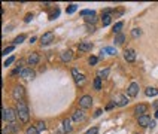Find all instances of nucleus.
<instances>
[{"mask_svg": "<svg viewBox=\"0 0 158 134\" xmlns=\"http://www.w3.org/2000/svg\"><path fill=\"white\" fill-rule=\"evenodd\" d=\"M73 58V55H72V51H66L61 54V60L63 61H70V60Z\"/></svg>", "mask_w": 158, "mask_h": 134, "instance_id": "15", "label": "nucleus"}, {"mask_svg": "<svg viewBox=\"0 0 158 134\" xmlns=\"http://www.w3.org/2000/svg\"><path fill=\"white\" fill-rule=\"evenodd\" d=\"M158 94V90L157 88H148L146 90V96L148 97H154V96H157Z\"/></svg>", "mask_w": 158, "mask_h": 134, "instance_id": "20", "label": "nucleus"}, {"mask_svg": "<svg viewBox=\"0 0 158 134\" xmlns=\"http://www.w3.org/2000/svg\"><path fill=\"white\" fill-rule=\"evenodd\" d=\"M76 9H78V5H70L69 6V8L67 9H66V12H67V13H73V12H76Z\"/></svg>", "mask_w": 158, "mask_h": 134, "instance_id": "29", "label": "nucleus"}, {"mask_svg": "<svg viewBox=\"0 0 158 134\" xmlns=\"http://www.w3.org/2000/svg\"><path fill=\"white\" fill-rule=\"evenodd\" d=\"M155 107H158V100H157V101H155V104H154Z\"/></svg>", "mask_w": 158, "mask_h": 134, "instance_id": "45", "label": "nucleus"}, {"mask_svg": "<svg viewBox=\"0 0 158 134\" xmlns=\"http://www.w3.org/2000/svg\"><path fill=\"white\" fill-rule=\"evenodd\" d=\"M110 21H112V17H110V15H103V18H102L103 25H109Z\"/></svg>", "mask_w": 158, "mask_h": 134, "instance_id": "22", "label": "nucleus"}, {"mask_svg": "<svg viewBox=\"0 0 158 134\" xmlns=\"http://www.w3.org/2000/svg\"><path fill=\"white\" fill-rule=\"evenodd\" d=\"M81 15H82V17H94L96 12H94V11H90V9H85V11L81 12Z\"/></svg>", "mask_w": 158, "mask_h": 134, "instance_id": "21", "label": "nucleus"}, {"mask_svg": "<svg viewBox=\"0 0 158 134\" xmlns=\"http://www.w3.org/2000/svg\"><path fill=\"white\" fill-rule=\"evenodd\" d=\"M12 130L11 128H6V127H5V128H3V131H2V134H9Z\"/></svg>", "mask_w": 158, "mask_h": 134, "instance_id": "41", "label": "nucleus"}, {"mask_svg": "<svg viewBox=\"0 0 158 134\" xmlns=\"http://www.w3.org/2000/svg\"><path fill=\"white\" fill-rule=\"evenodd\" d=\"M75 80H76V84H82V82H84V80H85V78H84L82 75H79V76H78V78H76Z\"/></svg>", "mask_w": 158, "mask_h": 134, "instance_id": "36", "label": "nucleus"}, {"mask_svg": "<svg viewBox=\"0 0 158 134\" xmlns=\"http://www.w3.org/2000/svg\"><path fill=\"white\" fill-rule=\"evenodd\" d=\"M36 128L39 130V133H40V131H43L45 128H46V124H45L43 121H39V122L36 124Z\"/></svg>", "mask_w": 158, "mask_h": 134, "instance_id": "23", "label": "nucleus"}, {"mask_svg": "<svg viewBox=\"0 0 158 134\" xmlns=\"http://www.w3.org/2000/svg\"><path fill=\"white\" fill-rule=\"evenodd\" d=\"M137 122H139L140 127H149V124H151V118H149L148 115L139 116V118H137Z\"/></svg>", "mask_w": 158, "mask_h": 134, "instance_id": "11", "label": "nucleus"}, {"mask_svg": "<svg viewBox=\"0 0 158 134\" xmlns=\"http://www.w3.org/2000/svg\"><path fill=\"white\" fill-rule=\"evenodd\" d=\"M63 125H64V131L66 133H70L72 131V127H70V121L69 119H66L64 122H63Z\"/></svg>", "mask_w": 158, "mask_h": 134, "instance_id": "25", "label": "nucleus"}, {"mask_svg": "<svg viewBox=\"0 0 158 134\" xmlns=\"http://www.w3.org/2000/svg\"><path fill=\"white\" fill-rule=\"evenodd\" d=\"M24 39H25V36H24V34H21V36H18V37H15V40H14V43H15V45H19V43H23V42H24Z\"/></svg>", "mask_w": 158, "mask_h": 134, "instance_id": "30", "label": "nucleus"}, {"mask_svg": "<svg viewBox=\"0 0 158 134\" xmlns=\"http://www.w3.org/2000/svg\"><path fill=\"white\" fill-rule=\"evenodd\" d=\"M134 112L137 113V118L143 116V115H146V112H148V106L146 104H137L134 107Z\"/></svg>", "mask_w": 158, "mask_h": 134, "instance_id": "10", "label": "nucleus"}, {"mask_svg": "<svg viewBox=\"0 0 158 134\" xmlns=\"http://www.w3.org/2000/svg\"><path fill=\"white\" fill-rule=\"evenodd\" d=\"M39 60H40V58H39L37 54H36V52H31L30 55H29V58H27V63H29L30 66H36V64L39 63Z\"/></svg>", "mask_w": 158, "mask_h": 134, "instance_id": "12", "label": "nucleus"}, {"mask_svg": "<svg viewBox=\"0 0 158 134\" xmlns=\"http://www.w3.org/2000/svg\"><path fill=\"white\" fill-rule=\"evenodd\" d=\"M124 58H125V61L133 63L134 60H136V52H134V49H125V52H124Z\"/></svg>", "mask_w": 158, "mask_h": 134, "instance_id": "9", "label": "nucleus"}, {"mask_svg": "<svg viewBox=\"0 0 158 134\" xmlns=\"http://www.w3.org/2000/svg\"><path fill=\"white\" fill-rule=\"evenodd\" d=\"M31 19H33V13H29V15L25 17V19H24V21H25V23H30Z\"/></svg>", "mask_w": 158, "mask_h": 134, "instance_id": "38", "label": "nucleus"}, {"mask_svg": "<svg viewBox=\"0 0 158 134\" xmlns=\"http://www.w3.org/2000/svg\"><path fill=\"white\" fill-rule=\"evenodd\" d=\"M155 118H158V109H157V112H155Z\"/></svg>", "mask_w": 158, "mask_h": 134, "instance_id": "44", "label": "nucleus"}, {"mask_svg": "<svg viewBox=\"0 0 158 134\" xmlns=\"http://www.w3.org/2000/svg\"><path fill=\"white\" fill-rule=\"evenodd\" d=\"M78 48H79L81 52H88V51L93 49V43H91V42H82V43H79Z\"/></svg>", "mask_w": 158, "mask_h": 134, "instance_id": "13", "label": "nucleus"}, {"mask_svg": "<svg viewBox=\"0 0 158 134\" xmlns=\"http://www.w3.org/2000/svg\"><path fill=\"white\" fill-rule=\"evenodd\" d=\"M15 118H18V115L15 113L14 109H6V107H3V109H2V119L3 121H8V122L14 124Z\"/></svg>", "mask_w": 158, "mask_h": 134, "instance_id": "2", "label": "nucleus"}, {"mask_svg": "<svg viewBox=\"0 0 158 134\" xmlns=\"http://www.w3.org/2000/svg\"><path fill=\"white\" fill-rule=\"evenodd\" d=\"M12 51H14V46H8V48L3 49V55H8V54L12 52Z\"/></svg>", "mask_w": 158, "mask_h": 134, "instance_id": "34", "label": "nucleus"}, {"mask_svg": "<svg viewBox=\"0 0 158 134\" xmlns=\"http://www.w3.org/2000/svg\"><path fill=\"white\" fill-rule=\"evenodd\" d=\"M72 75H73L75 76V79L79 76V72H78V69H72Z\"/></svg>", "mask_w": 158, "mask_h": 134, "instance_id": "39", "label": "nucleus"}, {"mask_svg": "<svg viewBox=\"0 0 158 134\" xmlns=\"http://www.w3.org/2000/svg\"><path fill=\"white\" fill-rule=\"evenodd\" d=\"M114 106H116V104H115V101H112V103H109V104L106 106V110H110V109H112V107H114Z\"/></svg>", "mask_w": 158, "mask_h": 134, "instance_id": "40", "label": "nucleus"}, {"mask_svg": "<svg viewBox=\"0 0 158 134\" xmlns=\"http://www.w3.org/2000/svg\"><path fill=\"white\" fill-rule=\"evenodd\" d=\"M124 40H125V36H124L122 33H119V34H116V36H115V42H116L118 45L124 43Z\"/></svg>", "mask_w": 158, "mask_h": 134, "instance_id": "19", "label": "nucleus"}, {"mask_svg": "<svg viewBox=\"0 0 158 134\" xmlns=\"http://www.w3.org/2000/svg\"><path fill=\"white\" fill-rule=\"evenodd\" d=\"M131 36H133V37L142 36V30H140V29H133V30H131Z\"/></svg>", "mask_w": 158, "mask_h": 134, "instance_id": "27", "label": "nucleus"}, {"mask_svg": "<svg viewBox=\"0 0 158 134\" xmlns=\"http://www.w3.org/2000/svg\"><path fill=\"white\" fill-rule=\"evenodd\" d=\"M85 21H87V24L94 25V24H96V21H97V17H96V15H94V17H87V18H85Z\"/></svg>", "mask_w": 158, "mask_h": 134, "instance_id": "26", "label": "nucleus"}, {"mask_svg": "<svg viewBox=\"0 0 158 134\" xmlns=\"http://www.w3.org/2000/svg\"><path fill=\"white\" fill-rule=\"evenodd\" d=\"M14 61H15V58H14V57H9V58L5 61V64H3V66H5V67H8V66H11V64L14 63Z\"/></svg>", "mask_w": 158, "mask_h": 134, "instance_id": "31", "label": "nucleus"}, {"mask_svg": "<svg viewBox=\"0 0 158 134\" xmlns=\"http://www.w3.org/2000/svg\"><path fill=\"white\" fill-rule=\"evenodd\" d=\"M17 115L19 118L21 122H29V118H30V113H29V107H27V103L21 100V101H17Z\"/></svg>", "mask_w": 158, "mask_h": 134, "instance_id": "1", "label": "nucleus"}, {"mask_svg": "<svg viewBox=\"0 0 158 134\" xmlns=\"http://www.w3.org/2000/svg\"><path fill=\"white\" fill-rule=\"evenodd\" d=\"M155 125H157V124H155V121H151V124H149V127H151V128H154Z\"/></svg>", "mask_w": 158, "mask_h": 134, "instance_id": "43", "label": "nucleus"}, {"mask_svg": "<svg viewBox=\"0 0 158 134\" xmlns=\"http://www.w3.org/2000/svg\"><path fill=\"white\" fill-rule=\"evenodd\" d=\"M88 61H90V64H97V61H98V58L97 57H90V60H88Z\"/></svg>", "mask_w": 158, "mask_h": 134, "instance_id": "35", "label": "nucleus"}, {"mask_svg": "<svg viewBox=\"0 0 158 134\" xmlns=\"http://www.w3.org/2000/svg\"><path fill=\"white\" fill-rule=\"evenodd\" d=\"M109 72H110V69H102V70H98V73H97V75H98V78H108L109 76Z\"/></svg>", "mask_w": 158, "mask_h": 134, "instance_id": "18", "label": "nucleus"}, {"mask_svg": "<svg viewBox=\"0 0 158 134\" xmlns=\"http://www.w3.org/2000/svg\"><path fill=\"white\" fill-rule=\"evenodd\" d=\"M25 134H39V130L36 128V127H29Z\"/></svg>", "mask_w": 158, "mask_h": 134, "instance_id": "28", "label": "nucleus"}, {"mask_svg": "<svg viewBox=\"0 0 158 134\" xmlns=\"http://www.w3.org/2000/svg\"><path fill=\"white\" fill-rule=\"evenodd\" d=\"M19 75H21V78H24V79H33L36 76V73H35V70H31L30 67H25V69L21 70Z\"/></svg>", "mask_w": 158, "mask_h": 134, "instance_id": "6", "label": "nucleus"}, {"mask_svg": "<svg viewBox=\"0 0 158 134\" xmlns=\"http://www.w3.org/2000/svg\"><path fill=\"white\" fill-rule=\"evenodd\" d=\"M84 112L82 110H76L75 113H73V116H72V119L73 121H76V122H79V121H84Z\"/></svg>", "mask_w": 158, "mask_h": 134, "instance_id": "14", "label": "nucleus"}, {"mask_svg": "<svg viewBox=\"0 0 158 134\" xmlns=\"http://www.w3.org/2000/svg\"><path fill=\"white\" fill-rule=\"evenodd\" d=\"M87 29H88V31H91V33H94V31H96V27H94V25H91V24H87Z\"/></svg>", "mask_w": 158, "mask_h": 134, "instance_id": "37", "label": "nucleus"}, {"mask_svg": "<svg viewBox=\"0 0 158 134\" xmlns=\"http://www.w3.org/2000/svg\"><path fill=\"white\" fill-rule=\"evenodd\" d=\"M24 94H25V91H24V88H23L21 85L15 86L14 91H12V96H14V98L17 100V101H21L23 97H24Z\"/></svg>", "mask_w": 158, "mask_h": 134, "instance_id": "4", "label": "nucleus"}, {"mask_svg": "<svg viewBox=\"0 0 158 134\" xmlns=\"http://www.w3.org/2000/svg\"><path fill=\"white\" fill-rule=\"evenodd\" d=\"M58 15H60V9H55L54 12L51 13V18H49V19H55V18L58 17Z\"/></svg>", "mask_w": 158, "mask_h": 134, "instance_id": "33", "label": "nucleus"}, {"mask_svg": "<svg viewBox=\"0 0 158 134\" xmlns=\"http://www.w3.org/2000/svg\"><path fill=\"white\" fill-rule=\"evenodd\" d=\"M94 88L98 91V90H102V78H96L94 80Z\"/></svg>", "mask_w": 158, "mask_h": 134, "instance_id": "24", "label": "nucleus"}, {"mask_svg": "<svg viewBox=\"0 0 158 134\" xmlns=\"http://www.w3.org/2000/svg\"><path fill=\"white\" fill-rule=\"evenodd\" d=\"M98 133V127H93V128H90L85 134H97Z\"/></svg>", "mask_w": 158, "mask_h": 134, "instance_id": "32", "label": "nucleus"}, {"mask_svg": "<svg viewBox=\"0 0 158 134\" xmlns=\"http://www.w3.org/2000/svg\"><path fill=\"white\" fill-rule=\"evenodd\" d=\"M52 40H54V33L48 31V33H45V34L40 37V43H42V45H48V43L52 42Z\"/></svg>", "mask_w": 158, "mask_h": 134, "instance_id": "7", "label": "nucleus"}, {"mask_svg": "<svg viewBox=\"0 0 158 134\" xmlns=\"http://www.w3.org/2000/svg\"><path fill=\"white\" fill-rule=\"evenodd\" d=\"M91 104H93V98H91V96H82L81 98H79V106H81L82 109H88V107H91Z\"/></svg>", "mask_w": 158, "mask_h": 134, "instance_id": "3", "label": "nucleus"}, {"mask_svg": "<svg viewBox=\"0 0 158 134\" xmlns=\"http://www.w3.org/2000/svg\"><path fill=\"white\" fill-rule=\"evenodd\" d=\"M122 25H124V23H122V21L116 23V24L114 25V30H112V31H114L115 34H119V33H121V29H122Z\"/></svg>", "mask_w": 158, "mask_h": 134, "instance_id": "16", "label": "nucleus"}, {"mask_svg": "<svg viewBox=\"0 0 158 134\" xmlns=\"http://www.w3.org/2000/svg\"><path fill=\"white\" fill-rule=\"evenodd\" d=\"M100 115H102V110H100V109H97V110H96V113H94V116L97 118V116H100Z\"/></svg>", "mask_w": 158, "mask_h": 134, "instance_id": "42", "label": "nucleus"}, {"mask_svg": "<svg viewBox=\"0 0 158 134\" xmlns=\"http://www.w3.org/2000/svg\"><path fill=\"white\" fill-rule=\"evenodd\" d=\"M137 92H139V84H137V82H131L130 86L127 88V96L128 97H136Z\"/></svg>", "mask_w": 158, "mask_h": 134, "instance_id": "5", "label": "nucleus"}, {"mask_svg": "<svg viewBox=\"0 0 158 134\" xmlns=\"http://www.w3.org/2000/svg\"><path fill=\"white\" fill-rule=\"evenodd\" d=\"M114 101L116 106H125L128 103V98H127V96H124V94H119V96H116L114 98Z\"/></svg>", "mask_w": 158, "mask_h": 134, "instance_id": "8", "label": "nucleus"}, {"mask_svg": "<svg viewBox=\"0 0 158 134\" xmlns=\"http://www.w3.org/2000/svg\"><path fill=\"white\" fill-rule=\"evenodd\" d=\"M103 52H108L109 55H116V49L112 48V46H106V48H103V49H102V54H103Z\"/></svg>", "mask_w": 158, "mask_h": 134, "instance_id": "17", "label": "nucleus"}]
</instances>
